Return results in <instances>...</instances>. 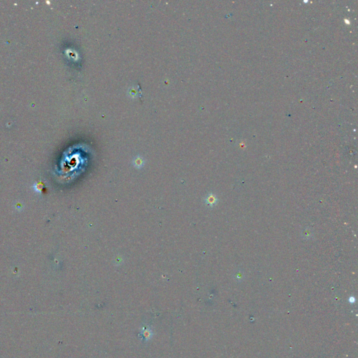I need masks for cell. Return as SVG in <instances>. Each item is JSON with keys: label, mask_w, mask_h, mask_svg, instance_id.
Wrapping results in <instances>:
<instances>
[{"label": "cell", "mask_w": 358, "mask_h": 358, "mask_svg": "<svg viewBox=\"0 0 358 358\" xmlns=\"http://www.w3.org/2000/svg\"><path fill=\"white\" fill-rule=\"evenodd\" d=\"M133 165L137 169H141L143 167L144 164V160L142 157L140 156H136L133 159Z\"/></svg>", "instance_id": "6da1fadb"}, {"label": "cell", "mask_w": 358, "mask_h": 358, "mask_svg": "<svg viewBox=\"0 0 358 358\" xmlns=\"http://www.w3.org/2000/svg\"><path fill=\"white\" fill-rule=\"evenodd\" d=\"M216 202H217V199H216L215 196L212 194L209 195L206 197V199H205V202L209 206H213V205H214L216 203Z\"/></svg>", "instance_id": "7a4b0ae2"}]
</instances>
